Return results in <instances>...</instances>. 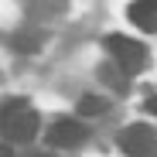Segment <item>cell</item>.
<instances>
[{"mask_svg": "<svg viewBox=\"0 0 157 157\" xmlns=\"http://www.w3.org/2000/svg\"><path fill=\"white\" fill-rule=\"evenodd\" d=\"M120 150L126 157H157V133L147 126V123H133L126 126L123 133L116 137Z\"/></svg>", "mask_w": 157, "mask_h": 157, "instance_id": "cell-3", "label": "cell"}, {"mask_svg": "<svg viewBox=\"0 0 157 157\" xmlns=\"http://www.w3.org/2000/svg\"><path fill=\"white\" fill-rule=\"evenodd\" d=\"M109 102L106 99H99V96H86V99H78V116H96V113H106Z\"/></svg>", "mask_w": 157, "mask_h": 157, "instance_id": "cell-8", "label": "cell"}, {"mask_svg": "<svg viewBox=\"0 0 157 157\" xmlns=\"http://www.w3.org/2000/svg\"><path fill=\"white\" fill-rule=\"evenodd\" d=\"M10 48L14 51H38L41 48V31H17L10 38Z\"/></svg>", "mask_w": 157, "mask_h": 157, "instance_id": "cell-7", "label": "cell"}, {"mask_svg": "<svg viewBox=\"0 0 157 157\" xmlns=\"http://www.w3.org/2000/svg\"><path fill=\"white\" fill-rule=\"evenodd\" d=\"M86 137H89V126L82 120H58L55 126L48 130V144L58 147V150L62 147H78Z\"/></svg>", "mask_w": 157, "mask_h": 157, "instance_id": "cell-4", "label": "cell"}, {"mask_svg": "<svg viewBox=\"0 0 157 157\" xmlns=\"http://www.w3.org/2000/svg\"><path fill=\"white\" fill-rule=\"evenodd\" d=\"M106 51L113 55V62L126 72V75H137L147 65V48L137 38H126V34H109L106 38Z\"/></svg>", "mask_w": 157, "mask_h": 157, "instance_id": "cell-1", "label": "cell"}, {"mask_svg": "<svg viewBox=\"0 0 157 157\" xmlns=\"http://www.w3.org/2000/svg\"><path fill=\"white\" fill-rule=\"evenodd\" d=\"M38 126H41V116H38V113L21 109V102H7V126H4L7 140H14V144H31V140L38 137Z\"/></svg>", "mask_w": 157, "mask_h": 157, "instance_id": "cell-2", "label": "cell"}, {"mask_svg": "<svg viewBox=\"0 0 157 157\" xmlns=\"http://www.w3.org/2000/svg\"><path fill=\"white\" fill-rule=\"evenodd\" d=\"M144 109H147V113H154V116H157V96H150V99H147V106H144Z\"/></svg>", "mask_w": 157, "mask_h": 157, "instance_id": "cell-9", "label": "cell"}, {"mask_svg": "<svg viewBox=\"0 0 157 157\" xmlns=\"http://www.w3.org/2000/svg\"><path fill=\"white\" fill-rule=\"evenodd\" d=\"M99 78H102V82H109L113 89L126 92V78H130V75H126V72H123V68H120L116 62H106V65L99 68Z\"/></svg>", "mask_w": 157, "mask_h": 157, "instance_id": "cell-6", "label": "cell"}, {"mask_svg": "<svg viewBox=\"0 0 157 157\" xmlns=\"http://www.w3.org/2000/svg\"><path fill=\"white\" fill-rule=\"evenodd\" d=\"M130 21L140 31H157V0H137V4H130Z\"/></svg>", "mask_w": 157, "mask_h": 157, "instance_id": "cell-5", "label": "cell"}]
</instances>
